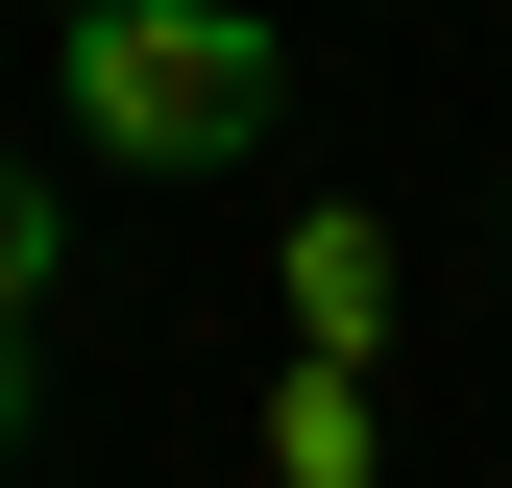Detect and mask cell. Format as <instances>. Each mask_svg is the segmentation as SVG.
I'll list each match as a JSON object with an SVG mask.
<instances>
[{"label": "cell", "instance_id": "1", "mask_svg": "<svg viewBox=\"0 0 512 488\" xmlns=\"http://www.w3.org/2000/svg\"><path fill=\"white\" fill-rule=\"evenodd\" d=\"M49 74H74V147L98 171H244L293 98V49L244 0H49Z\"/></svg>", "mask_w": 512, "mask_h": 488}, {"label": "cell", "instance_id": "5", "mask_svg": "<svg viewBox=\"0 0 512 488\" xmlns=\"http://www.w3.org/2000/svg\"><path fill=\"white\" fill-rule=\"evenodd\" d=\"M0 440H25V366H0Z\"/></svg>", "mask_w": 512, "mask_h": 488}, {"label": "cell", "instance_id": "2", "mask_svg": "<svg viewBox=\"0 0 512 488\" xmlns=\"http://www.w3.org/2000/svg\"><path fill=\"white\" fill-rule=\"evenodd\" d=\"M293 366H391V220L366 196L293 220Z\"/></svg>", "mask_w": 512, "mask_h": 488}, {"label": "cell", "instance_id": "4", "mask_svg": "<svg viewBox=\"0 0 512 488\" xmlns=\"http://www.w3.org/2000/svg\"><path fill=\"white\" fill-rule=\"evenodd\" d=\"M49 293H74V196H49V171H0V366H25Z\"/></svg>", "mask_w": 512, "mask_h": 488}, {"label": "cell", "instance_id": "3", "mask_svg": "<svg viewBox=\"0 0 512 488\" xmlns=\"http://www.w3.org/2000/svg\"><path fill=\"white\" fill-rule=\"evenodd\" d=\"M269 488H391V415H366V366H269Z\"/></svg>", "mask_w": 512, "mask_h": 488}]
</instances>
